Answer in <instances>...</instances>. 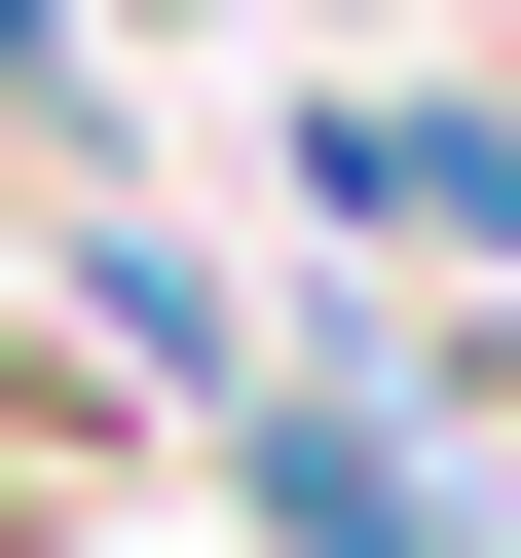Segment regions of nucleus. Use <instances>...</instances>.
<instances>
[{
    "mask_svg": "<svg viewBox=\"0 0 521 558\" xmlns=\"http://www.w3.org/2000/svg\"><path fill=\"white\" fill-rule=\"evenodd\" d=\"M299 186H336V223H447V260H521V149H484V112H336Z\"/></svg>",
    "mask_w": 521,
    "mask_h": 558,
    "instance_id": "f257e3e1",
    "label": "nucleus"
},
{
    "mask_svg": "<svg viewBox=\"0 0 521 558\" xmlns=\"http://www.w3.org/2000/svg\"><path fill=\"white\" fill-rule=\"evenodd\" d=\"M260 521H299V558H447V484H410L373 410H260Z\"/></svg>",
    "mask_w": 521,
    "mask_h": 558,
    "instance_id": "f03ea898",
    "label": "nucleus"
}]
</instances>
